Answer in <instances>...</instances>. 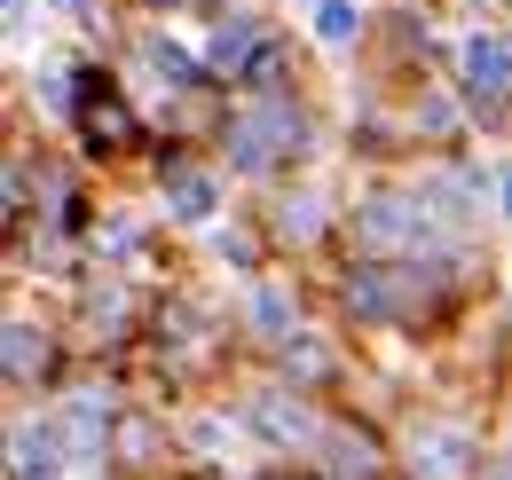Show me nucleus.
I'll return each instance as SVG.
<instances>
[{"instance_id":"f257e3e1","label":"nucleus","mask_w":512,"mask_h":480,"mask_svg":"<svg viewBox=\"0 0 512 480\" xmlns=\"http://www.w3.org/2000/svg\"><path fill=\"white\" fill-rule=\"evenodd\" d=\"M355 237L371 244V252H418V244L434 237V229H426V197H394V189L363 197V213H355Z\"/></svg>"},{"instance_id":"f03ea898","label":"nucleus","mask_w":512,"mask_h":480,"mask_svg":"<svg viewBox=\"0 0 512 480\" xmlns=\"http://www.w3.org/2000/svg\"><path fill=\"white\" fill-rule=\"evenodd\" d=\"M292 142H300V119H292L284 103H268V111H253V119L229 126V158H237L245 174L276 166V150H292Z\"/></svg>"},{"instance_id":"7ed1b4c3","label":"nucleus","mask_w":512,"mask_h":480,"mask_svg":"<svg viewBox=\"0 0 512 480\" xmlns=\"http://www.w3.org/2000/svg\"><path fill=\"white\" fill-rule=\"evenodd\" d=\"M465 87H473V95H505L512 87V48L497 32H473V40H465Z\"/></svg>"},{"instance_id":"20e7f679","label":"nucleus","mask_w":512,"mask_h":480,"mask_svg":"<svg viewBox=\"0 0 512 480\" xmlns=\"http://www.w3.org/2000/svg\"><path fill=\"white\" fill-rule=\"evenodd\" d=\"M8 480H64V449L48 425H16V473Z\"/></svg>"},{"instance_id":"39448f33","label":"nucleus","mask_w":512,"mask_h":480,"mask_svg":"<svg viewBox=\"0 0 512 480\" xmlns=\"http://www.w3.org/2000/svg\"><path fill=\"white\" fill-rule=\"evenodd\" d=\"M260 48H268V40H260V24H221V32H213V48H205V63L237 79V71H253V63H260Z\"/></svg>"},{"instance_id":"423d86ee","label":"nucleus","mask_w":512,"mask_h":480,"mask_svg":"<svg viewBox=\"0 0 512 480\" xmlns=\"http://www.w3.org/2000/svg\"><path fill=\"white\" fill-rule=\"evenodd\" d=\"M64 433H71V457H79V465H95V457H103V402H95V394H79V402L64 410Z\"/></svg>"},{"instance_id":"0eeeda50","label":"nucleus","mask_w":512,"mask_h":480,"mask_svg":"<svg viewBox=\"0 0 512 480\" xmlns=\"http://www.w3.org/2000/svg\"><path fill=\"white\" fill-rule=\"evenodd\" d=\"M166 205H174L182 221H213L221 197H213V181H205V174H174V181H166Z\"/></svg>"},{"instance_id":"6e6552de","label":"nucleus","mask_w":512,"mask_h":480,"mask_svg":"<svg viewBox=\"0 0 512 480\" xmlns=\"http://www.w3.org/2000/svg\"><path fill=\"white\" fill-rule=\"evenodd\" d=\"M355 32H363V16H355V0H323V8H316V40H323V48H347Z\"/></svg>"},{"instance_id":"1a4fd4ad","label":"nucleus","mask_w":512,"mask_h":480,"mask_svg":"<svg viewBox=\"0 0 512 480\" xmlns=\"http://www.w3.org/2000/svg\"><path fill=\"white\" fill-rule=\"evenodd\" d=\"M40 355H48V339H40L32 323H8V378H32Z\"/></svg>"},{"instance_id":"9d476101","label":"nucleus","mask_w":512,"mask_h":480,"mask_svg":"<svg viewBox=\"0 0 512 480\" xmlns=\"http://www.w3.org/2000/svg\"><path fill=\"white\" fill-rule=\"evenodd\" d=\"M418 465H426V480H449L457 465H465V441H449V433H426V441H418Z\"/></svg>"},{"instance_id":"9b49d317","label":"nucleus","mask_w":512,"mask_h":480,"mask_svg":"<svg viewBox=\"0 0 512 480\" xmlns=\"http://www.w3.org/2000/svg\"><path fill=\"white\" fill-rule=\"evenodd\" d=\"M260 433H276V441H300V433H308V418H300V410H284V402H260Z\"/></svg>"},{"instance_id":"f8f14e48","label":"nucleus","mask_w":512,"mask_h":480,"mask_svg":"<svg viewBox=\"0 0 512 480\" xmlns=\"http://www.w3.org/2000/svg\"><path fill=\"white\" fill-rule=\"evenodd\" d=\"M87 134H95V142H127L134 126H127V111H111V103H103V111H87Z\"/></svg>"},{"instance_id":"ddd939ff","label":"nucleus","mask_w":512,"mask_h":480,"mask_svg":"<svg viewBox=\"0 0 512 480\" xmlns=\"http://www.w3.org/2000/svg\"><path fill=\"white\" fill-rule=\"evenodd\" d=\"M150 63H158V71H166V79H197V63L182 56V48H174V40H150Z\"/></svg>"},{"instance_id":"4468645a","label":"nucleus","mask_w":512,"mask_h":480,"mask_svg":"<svg viewBox=\"0 0 512 480\" xmlns=\"http://www.w3.org/2000/svg\"><path fill=\"white\" fill-rule=\"evenodd\" d=\"M24 24H32V0H8V32L24 40Z\"/></svg>"},{"instance_id":"2eb2a0df","label":"nucleus","mask_w":512,"mask_h":480,"mask_svg":"<svg viewBox=\"0 0 512 480\" xmlns=\"http://www.w3.org/2000/svg\"><path fill=\"white\" fill-rule=\"evenodd\" d=\"M56 8H64V16H87V0H56Z\"/></svg>"},{"instance_id":"dca6fc26","label":"nucleus","mask_w":512,"mask_h":480,"mask_svg":"<svg viewBox=\"0 0 512 480\" xmlns=\"http://www.w3.org/2000/svg\"><path fill=\"white\" fill-rule=\"evenodd\" d=\"M150 8H158V0H150Z\"/></svg>"}]
</instances>
